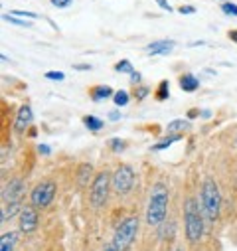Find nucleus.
<instances>
[{
    "label": "nucleus",
    "instance_id": "1",
    "mask_svg": "<svg viewBox=\"0 0 237 251\" xmlns=\"http://www.w3.org/2000/svg\"><path fill=\"white\" fill-rule=\"evenodd\" d=\"M168 214V188L166 184L158 182L152 186L148 208H146V224L148 226H158L164 222Z\"/></svg>",
    "mask_w": 237,
    "mask_h": 251
},
{
    "label": "nucleus",
    "instance_id": "2",
    "mask_svg": "<svg viewBox=\"0 0 237 251\" xmlns=\"http://www.w3.org/2000/svg\"><path fill=\"white\" fill-rule=\"evenodd\" d=\"M202 210L210 222L217 220V216H219L221 196H219V188L213 178H206L202 184Z\"/></svg>",
    "mask_w": 237,
    "mask_h": 251
},
{
    "label": "nucleus",
    "instance_id": "3",
    "mask_svg": "<svg viewBox=\"0 0 237 251\" xmlns=\"http://www.w3.org/2000/svg\"><path fill=\"white\" fill-rule=\"evenodd\" d=\"M184 222H186V237L188 241L196 243L204 235V218L200 214L196 198H188L184 204Z\"/></svg>",
    "mask_w": 237,
    "mask_h": 251
},
{
    "label": "nucleus",
    "instance_id": "4",
    "mask_svg": "<svg viewBox=\"0 0 237 251\" xmlns=\"http://www.w3.org/2000/svg\"><path fill=\"white\" fill-rule=\"evenodd\" d=\"M113 176L109 172H99L95 178H93V184H91V192H89V202L93 208H101L105 202H107V196H109V190L113 186Z\"/></svg>",
    "mask_w": 237,
    "mask_h": 251
},
{
    "label": "nucleus",
    "instance_id": "5",
    "mask_svg": "<svg viewBox=\"0 0 237 251\" xmlns=\"http://www.w3.org/2000/svg\"><path fill=\"white\" fill-rule=\"evenodd\" d=\"M137 233H139V220H137V218H127L121 226L117 227L113 245H115L117 249H121V251H127V249L133 245Z\"/></svg>",
    "mask_w": 237,
    "mask_h": 251
},
{
    "label": "nucleus",
    "instance_id": "6",
    "mask_svg": "<svg viewBox=\"0 0 237 251\" xmlns=\"http://www.w3.org/2000/svg\"><path fill=\"white\" fill-rule=\"evenodd\" d=\"M113 190L117 194H129L135 184V170L129 164H121L113 172Z\"/></svg>",
    "mask_w": 237,
    "mask_h": 251
},
{
    "label": "nucleus",
    "instance_id": "7",
    "mask_svg": "<svg viewBox=\"0 0 237 251\" xmlns=\"http://www.w3.org/2000/svg\"><path fill=\"white\" fill-rule=\"evenodd\" d=\"M55 190H57L55 184L49 182V180H44V182L36 184V188H34L32 194H30L32 206H36V208H47L53 202V198H55Z\"/></svg>",
    "mask_w": 237,
    "mask_h": 251
},
{
    "label": "nucleus",
    "instance_id": "8",
    "mask_svg": "<svg viewBox=\"0 0 237 251\" xmlns=\"http://www.w3.org/2000/svg\"><path fill=\"white\" fill-rule=\"evenodd\" d=\"M24 180L20 178H14L8 182V186H4V192H2V200L4 202H22L24 198Z\"/></svg>",
    "mask_w": 237,
    "mask_h": 251
},
{
    "label": "nucleus",
    "instance_id": "9",
    "mask_svg": "<svg viewBox=\"0 0 237 251\" xmlns=\"http://www.w3.org/2000/svg\"><path fill=\"white\" fill-rule=\"evenodd\" d=\"M38 208L36 206H24L20 210V231L30 233L38 227Z\"/></svg>",
    "mask_w": 237,
    "mask_h": 251
},
{
    "label": "nucleus",
    "instance_id": "10",
    "mask_svg": "<svg viewBox=\"0 0 237 251\" xmlns=\"http://www.w3.org/2000/svg\"><path fill=\"white\" fill-rule=\"evenodd\" d=\"M32 121H34V113H32V109H30L28 105L20 107V111H18V115H16V123H14L16 133H24V131L30 127V125H32Z\"/></svg>",
    "mask_w": 237,
    "mask_h": 251
},
{
    "label": "nucleus",
    "instance_id": "11",
    "mask_svg": "<svg viewBox=\"0 0 237 251\" xmlns=\"http://www.w3.org/2000/svg\"><path fill=\"white\" fill-rule=\"evenodd\" d=\"M174 46H176L174 40H156V42H150L146 46V53L148 55H166L172 51Z\"/></svg>",
    "mask_w": 237,
    "mask_h": 251
},
{
    "label": "nucleus",
    "instance_id": "12",
    "mask_svg": "<svg viewBox=\"0 0 237 251\" xmlns=\"http://www.w3.org/2000/svg\"><path fill=\"white\" fill-rule=\"evenodd\" d=\"M180 89L182 91H186V93H194V91H198V87H200V79L196 77V75H192V74H184V75H180Z\"/></svg>",
    "mask_w": 237,
    "mask_h": 251
},
{
    "label": "nucleus",
    "instance_id": "13",
    "mask_svg": "<svg viewBox=\"0 0 237 251\" xmlns=\"http://www.w3.org/2000/svg\"><path fill=\"white\" fill-rule=\"evenodd\" d=\"M188 129H190V121L188 119H174V121L168 123V127H166L168 133H176V135H182Z\"/></svg>",
    "mask_w": 237,
    "mask_h": 251
},
{
    "label": "nucleus",
    "instance_id": "14",
    "mask_svg": "<svg viewBox=\"0 0 237 251\" xmlns=\"http://www.w3.org/2000/svg\"><path fill=\"white\" fill-rule=\"evenodd\" d=\"M91 176H93V166L91 164H81L79 166V170H77V184L81 186V188H85L87 184H89V180H91Z\"/></svg>",
    "mask_w": 237,
    "mask_h": 251
},
{
    "label": "nucleus",
    "instance_id": "15",
    "mask_svg": "<svg viewBox=\"0 0 237 251\" xmlns=\"http://www.w3.org/2000/svg\"><path fill=\"white\" fill-rule=\"evenodd\" d=\"M18 210H20V202H4L2 210H0V222L4 224V222L10 220Z\"/></svg>",
    "mask_w": 237,
    "mask_h": 251
},
{
    "label": "nucleus",
    "instance_id": "16",
    "mask_svg": "<svg viewBox=\"0 0 237 251\" xmlns=\"http://www.w3.org/2000/svg\"><path fill=\"white\" fill-rule=\"evenodd\" d=\"M111 95H115V93H113V89L109 85H97V87L91 89V99L93 101H103V99H107Z\"/></svg>",
    "mask_w": 237,
    "mask_h": 251
},
{
    "label": "nucleus",
    "instance_id": "17",
    "mask_svg": "<svg viewBox=\"0 0 237 251\" xmlns=\"http://www.w3.org/2000/svg\"><path fill=\"white\" fill-rule=\"evenodd\" d=\"M14 245H16V233L14 231L4 233L2 239H0V251H14Z\"/></svg>",
    "mask_w": 237,
    "mask_h": 251
},
{
    "label": "nucleus",
    "instance_id": "18",
    "mask_svg": "<svg viewBox=\"0 0 237 251\" xmlns=\"http://www.w3.org/2000/svg\"><path fill=\"white\" fill-rule=\"evenodd\" d=\"M83 125H85L89 131H101V129H103V121L97 119V117H93V115L83 117Z\"/></svg>",
    "mask_w": 237,
    "mask_h": 251
},
{
    "label": "nucleus",
    "instance_id": "19",
    "mask_svg": "<svg viewBox=\"0 0 237 251\" xmlns=\"http://www.w3.org/2000/svg\"><path fill=\"white\" fill-rule=\"evenodd\" d=\"M180 139H182V135H176V133H174V135L166 137L164 141H160L158 145H154V147H152V151H164V149H168V147H170L172 143H176V141H180Z\"/></svg>",
    "mask_w": 237,
    "mask_h": 251
},
{
    "label": "nucleus",
    "instance_id": "20",
    "mask_svg": "<svg viewBox=\"0 0 237 251\" xmlns=\"http://www.w3.org/2000/svg\"><path fill=\"white\" fill-rule=\"evenodd\" d=\"M113 101H115L117 107H125V105H129V93L123 91V89H118V91L113 95Z\"/></svg>",
    "mask_w": 237,
    "mask_h": 251
},
{
    "label": "nucleus",
    "instance_id": "21",
    "mask_svg": "<svg viewBox=\"0 0 237 251\" xmlns=\"http://www.w3.org/2000/svg\"><path fill=\"white\" fill-rule=\"evenodd\" d=\"M168 95H170V85H168V81H160V83H158V89H156V99H158V101H164V99H168Z\"/></svg>",
    "mask_w": 237,
    "mask_h": 251
},
{
    "label": "nucleus",
    "instance_id": "22",
    "mask_svg": "<svg viewBox=\"0 0 237 251\" xmlns=\"http://www.w3.org/2000/svg\"><path fill=\"white\" fill-rule=\"evenodd\" d=\"M115 72H118V74H133L135 70H133L129 59H121L118 64H115Z\"/></svg>",
    "mask_w": 237,
    "mask_h": 251
},
{
    "label": "nucleus",
    "instance_id": "23",
    "mask_svg": "<svg viewBox=\"0 0 237 251\" xmlns=\"http://www.w3.org/2000/svg\"><path fill=\"white\" fill-rule=\"evenodd\" d=\"M221 12L227 14V16H237V4H233L231 0H229V2H223L221 4Z\"/></svg>",
    "mask_w": 237,
    "mask_h": 251
},
{
    "label": "nucleus",
    "instance_id": "24",
    "mask_svg": "<svg viewBox=\"0 0 237 251\" xmlns=\"http://www.w3.org/2000/svg\"><path fill=\"white\" fill-rule=\"evenodd\" d=\"M2 18H4L6 22H10V24H16V26H22V28H30V26H32L30 22H26V20H20V18H14L12 14H4Z\"/></svg>",
    "mask_w": 237,
    "mask_h": 251
},
{
    "label": "nucleus",
    "instance_id": "25",
    "mask_svg": "<svg viewBox=\"0 0 237 251\" xmlns=\"http://www.w3.org/2000/svg\"><path fill=\"white\" fill-rule=\"evenodd\" d=\"M109 145H111V149H113L115 152H123V151H125V147H127V145H125V141H121V139H111V141H109Z\"/></svg>",
    "mask_w": 237,
    "mask_h": 251
},
{
    "label": "nucleus",
    "instance_id": "26",
    "mask_svg": "<svg viewBox=\"0 0 237 251\" xmlns=\"http://www.w3.org/2000/svg\"><path fill=\"white\" fill-rule=\"evenodd\" d=\"M46 79H51V81H64V79H66V74H64V72H46Z\"/></svg>",
    "mask_w": 237,
    "mask_h": 251
},
{
    "label": "nucleus",
    "instance_id": "27",
    "mask_svg": "<svg viewBox=\"0 0 237 251\" xmlns=\"http://www.w3.org/2000/svg\"><path fill=\"white\" fill-rule=\"evenodd\" d=\"M10 14H12V16H24V18H30V20H36V18H38V14L30 12V10H12Z\"/></svg>",
    "mask_w": 237,
    "mask_h": 251
},
{
    "label": "nucleus",
    "instance_id": "28",
    "mask_svg": "<svg viewBox=\"0 0 237 251\" xmlns=\"http://www.w3.org/2000/svg\"><path fill=\"white\" fill-rule=\"evenodd\" d=\"M51 4L55 8H70L73 4V0H51Z\"/></svg>",
    "mask_w": 237,
    "mask_h": 251
},
{
    "label": "nucleus",
    "instance_id": "29",
    "mask_svg": "<svg viewBox=\"0 0 237 251\" xmlns=\"http://www.w3.org/2000/svg\"><path fill=\"white\" fill-rule=\"evenodd\" d=\"M178 12H180L182 16H186V14H196V6H180V8H178Z\"/></svg>",
    "mask_w": 237,
    "mask_h": 251
},
{
    "label": "nucleus",
    "instance_id": "30",
    "mask_svg": "<svg viewBox=\"0 0 237 251\" xmlns=\"http://www.w3.org/2000/svg\"><path fill=\"white\" fill-rule=\"evenodd\" d=\"M156 4L162 8V10H166V12H172L174 8L170 6V2H168V0H156Z\"/></svg>",
    "mask_w": 237,
    "mask_h": 251
},
{
    "label": "nucleus",
    "instance_id": "31",
    "mask_svg": "<svg viewBox=\"0 0 237 251\" xmlns=\"http://www.w3.org/2000/svg\"><path fill=\"white\" fill-rule=\"evenodd\" d=\"M135 95H137V99H144V97L148 95V87H139V89L135 91Z\"/></svg>",
    "mask_w": 237,
    "mask_h": 251
},
{
    "label": "nucleus",
    "instance_id": "32",
    "mask_svg": "<svg viewBox=\"0 0 237 251\" xmlns=\"http://www.w3.org/2000/svg\"><path fill=\"white\" fill-rule=\"evenodd\" d=\"M131 83L133 85H139L141 83V72H133L131 74Z\"/></svg>",
    "mask_w": 237,
    "mask_h": 251
},
{
    "label": "nucleus",
    "instance_id": "33",
    "mask_svg": "<svg viewBox=\"0 0 237 251\" xmlns=\"http://www.w3.org/2000/svg\"><path fill=\"white\" fill-rule=\"evenodd\" d=\"M38 152H40V154H46V156H47V154L51 152V149H49L47 145H38Z\"/></svg>",
    "mask_w": 237,
    "mask_h": 251
},
{
    "label": "nucleus",
    "instance_id": "34",
    "mask_svg": "<svg viewBox=\"0 0 237 251\" xmlns=\"http://www.w3.org/2000/svg\"><path fill=\"white\" fill-rule=\"evenodd\" d=\"M109 119H111V121H118V119H121V113L113 111V113H109Z\"/></svg>",
    "mask_w": 237,
    "mask_h": 251
},
{
    "label": "nucleus",
    "instance_id": "35",
    "mask_svg": "<svg viewBox=\"0 0 237 251\" xmlns=\"http://www.w3.org/2000/svg\"><path fill=\"white\" fill-rule=\"evenodd\" d=\"M227 38H229L231 42H235V44H237V30H231V32L227 34Z\"/></svg>",
    "mask_w": 237,
    "mask_h": 251
},
{
    "label": "nucleus",
    "instance_id": "36",
    "mask_svg": "<svg viewBox=\"0 0 237 251\" xmlns=\"http://www.w3.org/2000/svg\"><path fill=\"white\" fill-rule=\"evenodd\" d=\"M198 115H202L198 109H190V113H188V117H198Z\"/></svg>",
    "mask_w": 237,
    "mask_h": 251
},
{
    "label": "nucleus",
    "instance_id": "37",
    "mask_svg": "<svg viewBox=\"0 0 237 251\" xmlns=\"http://www.w3.org/2000/svg\"><path fill=\"white\" fill-rule=\"evenodd\" d=\"M103 251H121V249H117V247H115V245H109V247H105V249H103Z\"/></svg>",
    "mask_w": 237,
    "mask_h": 251
},
{
    "label": "nucleus",
    "instance_id": "38",
    "mask_svg": "<svg viewBox=\"0 0 237 251\" xmlns=\"http://www.w3.org/2000/svg\"><path fill=\"white\" fill-rule=\"evenodd\" d=\"M75 70H91V66H75Z\"/></svg>",
    "mask_w": 237,
    "mask_h": 251
},
{
    "label": "nucleus",
    "instance_id": "39",
    "mask_svg": "<svg viewBox=\"0 0 237 251\" xmlns=\"http://www.w3.org/2000/svg\"><path fill=\"white\" fill-rule=\"evenodd\" d=\"M176 251H184V249H182V247H178V249H176Z\"/></svg>",
    "mask_w": 237,
    "mask_h": 251
},
{
    "label": "nucleus",
    "instance_id": "40",
    "mask_svg": "<svg viewBox=\"0 0 237 251\" xmlns=\"http://www.w3.org/2000/svg\"><path fill=\"white\" fill-rule=\"evenodd\" d=\"M221 2H229V0H221Z\"/></svg>",
    "mask_w": 237,
    "mask_h": 251
},
{
    "label": "nucleus",
    "instance_id": "41",
    "mask_svg": "<svg viewBox=\"0 0 237 251\" xmlns=\"http://www.w3.org/2000/svg\"><path fill=\"white\" fill-rule=\"evenodd\" d=\"M235 143H237V137H235Z\"/></svg>",
    "mask_w": 237,
    "mask_h": 251
}]
</instances>
